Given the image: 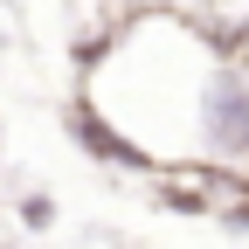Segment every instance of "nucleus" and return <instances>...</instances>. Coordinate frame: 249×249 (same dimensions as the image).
<instances>
[{"mask_svg": "<svg viewBox=\"0 0 249 249\" xmlns=\"http://www.w3.org/2000/svg\"><path fill=\"white\" fill-rule=\"evenodd\" d=\"M201 139L214 152H249V76H214L201 97Z\"/></svg>", "mask_w": 249, "mask_h": 249, "instance_id": "f257e3e1", "label": "nucleus"}, {"mask_svg": "<svg viewBox=\"0 0 249 249\" xmlns=\"http://www.w3.org/2000/svg\"><path fill=\"white\" fill-rule=\"evenodd\" d=\"M70 132L83 139V152H90V160H118V166H139V173L152 166V152H145V145H132L118 124H104L90 104H70Z\"/></svg>", "mask_w": 249, "mask_h": 249, "instance_id": "f03ea898", "label": "nucleus"}]
</instances>
